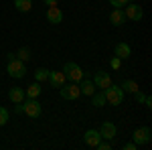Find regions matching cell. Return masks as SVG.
Masks as SVG:
<instances>
[{
    "mask_svg": "<svg viewBox=\"0 0 152 150\" xmlns=\"http://www.w3.org/2000/svg\"><path fill=\"white\" fill-rule=\"evenodd\" d=\"M6 71H8V75L14 77V79H20L26 75V63L20 61V59H16L14 53H8V65H6Z\"/></svg>",
    "mask_w": 152,
    "mask_h": 150,
    "instance_id": "obj_1",
    "label": "cell"
},
{
    "mask_svg": "<svg viewBox=\"0 0 152 150\" xmlns=\"http://www.w3.org/2000/svg\"><path fill=\"white\" fill-rule=\"evenodd\" d=\"M104 95H105V104L110 105H120L124 102V91H122V87H118V85H107L104 89Z\"/></svg>",
    "mask_w": 152,
    "mask_h": 150,
    "instance_id": "obj_2",
    "label": "cell"
},
{
    "mask_svg": "<svg viewBox=\"0 0 152 150\" xmlns=\"http://www.w3.org/2000/svg\"><path fill=\"white\" fill-rule=\"evenodd\" d=\"M23 112L28 116V118L37 120V118H41V114H43V108H41V104L37 102V97H24Z\"/></svg>",
    "mask_w": 152,
    "mask_h": 150,
    "instance_id": "obj_3",
    "label": "cell"
},
{
    "mask_svg": "<svg viewBox=\"0 0 152 150\" xmlns=\"http://www.w3.org/2000/svg\"><path fill=\"white\" fill-rule=\"evenodd\" d=\"M63 73H65V77L71 81V83H79L83 79V69L77 65V63H65V67H63Z\"/></svg>",
    "mask_w": 152,
    "mask_h": 150,
    "instance_id": "obj_4",
    "label": "cell"
},
{
    "mask_svg": "<svg viewBox=\"0 0 152 150\" xmlns=\"http://www.w3.org/2000/svg\"><path fill=\"white\" fill-rule=\"evenodd\" d=\"M152 140V130L148 126H142V128H136L134 130V144L136 146H144Z\"/></svg>",
    "mask_w": 152,
    "mask_h": 150,
    "instance_id": "obj_5",
    "label": "cell"
},
{
    "mask_svg": "<svg viewBox=\"0 0 152 150\" xmlns=\"http://www.w3.org/2000/svg\"><path fill=\"white\" fill-rule=\"evenodd\" d=\"M59 93L63 100H77L81 95V89H79V83H69V85L59 87Z\"/></svg>",
    "mask_w": 152,
    "mask_h": 150,
    "instance_id": "obj_6",
    "label": "cell"
},
{
    "mask_svg": "<svg viewBox=\"0 0 152 150\" xmlns=\"http://www.w3.org/2000/svg\"><path fill=\"white\" fill-rule=\"evenodd\" d=\"M124 14H126V18L134 20V23H138V20H142V16H144V10H142L140 4L128 2V4H126V10H124Z\"/></svg>",
    "mask_w": 152,
    "mask_h": 150,
    "instance_id": "obj_7",
    "label": "cell"
},
{
    "mask_svg": "<svg viewBox=\"0 0 152 150\" xmlns=\"http://www.w3.org/2000/svg\"><path fill=\"white\" fill-rule=\"evenodd\" d=\"M47 81L51 83V87H63L65 85V81H67V77H65V73L63 71H49V77Z\"/></svg>",
    "mask_w": 152,
    "mask_h": 150,
    "instance_id": "obj_8",
    "label": "cell"
},
{
    "mask_svg": "<svg viewBox=\"0 0 152 150\" xmlns=\"http://www.w3.org/2000/svg\"><path fill=\"white\" fill-rule=\"evenodd\" d=\"M99 136H102V140H112V138H116V134H118V130L116 126L112 124V122H104L102 126H99Z\"/></svg>",
    "mask_w": 152,
    "mask_h": 150,
    "instance_id": "obj_9",
    "label": "cell"
},
{
    "mask_svg": "<svg viewBox=\"0 0 152 150\" xmlns=\"http://www.w3.org/2000/svg\"><path fill=\"white\" fill-rule=\"evenodd\" d=\"M94 85L95 87H102V89H105L107 85H112V77L105 73V71H97L94 75Z\"/></svg>",
    "mask_w": 152,
    "mask_h": 150,
    "instance_id": "obj_10",
    "label": "cell"
},
{
    "mask_svg": "<svg viewBox=\"0 0 152 150\" xmlns=\"http://www.w3.org/2000/svg\"><path fill=\"white\" fill-rule=\"evenodd\" d=\"M47 20L51 24H59L61 20H63V12H61V8L59 6H49L47 10Z\"/></svg>",
    "mask_w": 152,
    "mask_h": 150,
    "instance_id": "obj_11",
    "label": "cell"
},
{
    "mask_svg": "<svg viewBox=\"0 0 152 150\" xmlns=\"http://www.w3.org/2000/svg\"><path fill=\"white\" fill-rule=\"evenodd\" d=\"M83 140H85V144H87V146L95 148V146H97V142L102 140V136H99V132H97V130H94V128H91V130H87V132H85Z\"/></svg>",
    "mask_w": 152,
    "mask_h": 150,
    "instance_id": "obj_12",
    "label": "cell"
},
{
    "mask_svg": "<svg viewBox=\"0 0 152 150\" xmlns=\"http://www.w3.org/2000/svg\"><path fill=\"white\" fill-rule=\"evenodd\" d=\"M110 23L114 26H120V24L126 23V14H124V8H114L112 14H110Z\"/></svg>",
    "mask_w": 152,
    "mask_h": 150,
    "instance_id": "obj_13",
    "label": "cell"
},
{
    "mask_svg": "<svg viewBox=\"0 0 152 150\" xmlns=\"http://www.w3.org/2000/svg\"><path fill=\"white\" fill-rule=\"evenodd\" d=\"M8 97H10L12 104H23L24 102V89L23 87H10V91H8Z\"/></svg>",
    "mask_w": 152,
    "mask_h": 150,
    "instance_id": "obj_14",
    "label": "cell"
},
{
    "mask_svg": "<svg viewBox=\"0 0 152 150\" xmlns=\"http://www.w3.org/2000/svg\"><path fill=\"white\" fill-rule=\"evenodd\" d=\"M114 53H116V57L120 59H130V55H132V49H130V45H126V43H118L116 49H114Z\"/></svg>",
    "mask_w": 152,
    "mask_h": 150,
    "instance_id": "obj_15",
    "label": "cell"
},
{
    "mask_svg": "<svg viewBox=\"0 0 152 150\" xmlns=\"http://www.w3.org/2000/svg\"><path fill=\"white\" fill-rule=\"evenodd\" d=\"M120 87H122V91H124V93H136L138 89H140V85H138L134 79H124Z\"/></svg>",
    "mask_w": 152,
    "mask_h": 150,
    "instance_id": "obj_16",
    "label": "cell"
},
{
    "mask_svg": "<svg viewBox=\"0 0 152 150\" xmlns=\"http://www.w3.org/2000/svg\"><path fill=\"white\" fill-rule=\"evenodd\" d=\"M79 89H81L83 95L89 97V95L95 91V85H94V81H91V79H81V81H79Z\"/></svg>",
    "mask_w": 152,
    "mask_h": 150,
    "instance_id": "obj_17",
    "label": "cell"
},
{
    "mask_svg": "<svg viewBox=\"0 0 152 150\" xmlns=\"http://www.w3.org/2000/svg\"><path fill=\"white\" fill-rule=\"evenodd\" d=\"M91 104L95 105V108H102V105H105V95H104V89L102 91H94L91 95Z\"/></svg>",
    "mask_w": 152,
    "mask_h": 150,
    "instance_id": "obj_18",
    "label": "cell"
},
{
    "mask_svg": "<svg viewBox=\"0 0 152 150\" xmlns=\"http://www.w3.org/2000/svg\"><path fill=\"white\" fill-rule=\"evenodd\" d=\"M39 93H41V83L35 81V83H31V85L26 87L24 95H26V97H39Z\"/></svg>",
    "mask_w": 152,
    "mask_h": 150,
    "instance_id": "obj_19",
    "label": "cell"
},
{
    "mask_svg": "<svg viewBox=\"0 0 152 150\" xmlns=\"http://www.w3.org/2000/svg\"><path fill=\"white\" fill-rule=\"evenodd\" d=\"M14 6L18 12H28L33 8V0H14Z\"/></svg>",
    "mask_w": 152,
    "mask_h": 150,
    "instance_id": "obj_20",
    "label": "cell"
},
{
    "mask_svg": "<svg viewBox=\"0 0 152 150\" xmlns=\"http://www.w3.org/2000/svg\"><path fill=\"white\" fill-rule=\"evenodd\" d=\"M14 55H16V59H20V61H24V63H28V59H31V51H28L26 47H20Z\"/></svg>",
    "mask_w": 152,
    "mask_h": 150,
    "instance_id": "obj_21",
    "label": "cell"
},
{
    "mask_svg": "<svg viewBox=\"0 0 152 150\" xmlns=\"http://www.w3.org/2000/svg\"><path fill=\"white\" fill-rule=\"evenodd\" d=\"M47 77H49V69H43V67H41V69L35 71V79L39 81V83H41V81H47Z\"/></svg>",
    "mask_w": 152,
    "mask_h": 150,
    "instance_id": "obj_22",
    "label": "cell"
},
{
    "mask_svg": "<svg viewBox=\"0 0 152 150\" xmlns=\"http://www.w3.org/2000/svg\"><path fill=\"white\" fill-rule=\"evenodd\" d=\"M6 122H8V110L0 105V126H4Z\"/></svg>",
    "mask_w": 152,
    "mask_h": 150,
    "instance_id": "obj_23",
    "label": "cell"
},
{
    "mask_svg": "<svg viewBox=\"0 0 152 150\" xmlns=\"http://www.w3.org/2000/svg\"><path fill=\"white\" fill-rule=\"evenodd\" d=\"M128 2H132V0H110V4H112V6H116V8H122V6H126Z\"/></svg>",
    "mask_w": 152,
    "mask_h": 150,
    "instance_id": "obj_24",
    "label": "cell"
},
{
    "mask_svg": "<svg viewBox=\"0 0 152 150\" xmlns=\"http://www.w3.org/2000/svg\"><path fill=\"white\" fill-rule=\"evenodd\" d=\"M120 63H122V59H120V57H116V55L112 57V61H110V65H112V69H120Z\"/></svg>",
    "mask_w": 152,
    "mask_h": 150,
    "instance_id": "obj_25",
    "label": "cell"
},
{
    "mask_svg": "<svg viewBox=\"0 0 152 150\" xmlns=\"http://www.w3.org/2000/svg\"><path fill=\"white\" fill-rule=\"evenodd\" d=\"M95 148H99V150H110V148H112V146H110V140H105V142H102V140H99Z\"/></svg>",
    "mask_w": 152,
    "mask_h": 150,
    "instance_id": "obj_26",
    "label": "cell"
},
{
    "mask_svg": "<svg viewBox=\"0 0 152 150\" xmlns=\"http://www.w3.org/2000/svg\"><path fill=\"white\" fill-rule=\"evenodd\" d=\"M134 97H136V102H138V104H144V100H146V95H144V93H142L140 89L134 93Z\"/></svg>",
    "mask_w": 152,
    "mask_h": 150,
    "instance_id": "obj_27",
    "label": "cell"
},
{
    "mask_svg": "<svg viewBox=\"0 0 152 150\" xmlns=\"http://www.w3.org/2000/svg\"><path fill=\"white\" fill-rule=\"evenodd\" d=\"M138 146L134 144V142H128V144H124V150H136Z\"/></svg>",
    "mask_w": 152,
    "mask_h": 150,
    "instance_id": "obj_28",
    "label": "cell"
},
{
    "mask_svg": "<svg viewBox=\"0 0 152 150\" xmlns=\"http://www.w3.org/2000/svg\"><path fill=\"white\" fill-rule=\"evenodd\" d=\"M47 6H59V0H43Z\"/></svg>",
    "mask_w": 152,
    "mask_h": 150,
    "instance_id": "obj_29",
    "label": "cell"
}]
</instances>
